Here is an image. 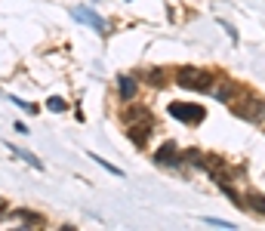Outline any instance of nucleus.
Returning a JSON list of instances; mask_svg holds the SVG:
<instances>
[{"label": "nucleus", "mask_w": 265, "mask_h": 231, "mask_svg": "<svg viewBox=\"0 0 265 231\" xmlns=\"http://www.w3.org/2000/svg\"><path fill=\"white\" fill-rule=\"evenodd\" d=\"M210 80H213L210 74H204V71H194V68L179 74V83H182V86H194V90H210Z\"/></svg>", "instance_id": "f257e3e1"}, {"label": "nucleus", "mask_w": 265, "mask_h": 231, "mask_svg": "<svg viewBox=\"0 0 265 231\" xmlns=\"http://www.w3.org/2000/svg\"><path fill=\"white\" fill-rule=\"evenodd\" d=\"M74 15H77L80 22H86V25H93L96 31H105V22L99 19V15H96L93 9H74Z\"/></svg>", "instance_id": "f03ea898"}, {"label": "nucleus", "mask_w": 265, "mask_h": 231, "mask_svg": "<svg viewBox=\"0 0 265 231\" xmlns=\"http://www.w3.org/2000/svg\"><path fill=\"white\" fill-rule=\"evenodd\" d=\"M49 108H52V111H65V102H62L59 96H52V99H49Z\"/></svg>", "instance_id": "423d86ee"}, {"label": "nucleus", "mask_w": 265, "mask_h": 231, "mask_svg": "<svg viewBox=\"0 0 265 231\" xmlns=\"http://www.w3.org/2000/svg\"><path fill=\"white\" fill-rule=\"evenodd\" d=\"M120 90H123V96H133V80L130 77H120Z\"/></svg>", "instance_id": "39448f33"}, {"label": "nucleus", "mask_w": 265, "mask_h": 231, "mask_svg": "<svg viewBox=\"0 0 265 231\" xmlns=\"http://www.w3.org/2000/svg\"><path fill=\"white\" fill-rule=\"evenodd\" d=\"M173 114L179 117V120H194V123L204 120V111L201 108H179V105H173Z\"/></svg>", "instance_id": "7ed1b4c3"}, {"label": "nucleus", "mask_w": 265, "mask_h": 231, "mask_svg": "<svg viewBox=\"0 0 265 231\" xmlns=\"http://www.w3.org/2000/svg\"><path fill=\"white\" fill-rule=\"evenodd\" d=\"M9 148H12V145H9ZM12 154H15V157H19V161H25V164H31L34 170H40V161H37V157H31L28 151H22V148H12Z\"/></svg>", "instance_id": "20e7f679"}]
</instances>
